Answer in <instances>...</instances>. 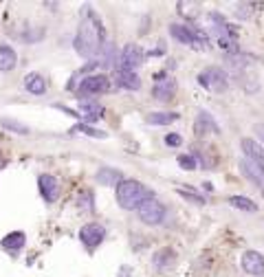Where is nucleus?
<instances>
[{
    "label": "nucleus",
    "mask_w": 264,
    "mask_h": 277,
    "mask_svg": "<svg viewBox=\"0 0 264 277\" xmlns=\"http://www.w3.org/2000/svg\"><path fill=\"white\" fill-rule=\"evenodd\" d=\"M104 27H101L99 18L86 7L84 11V18L79 22V29H77V35H75V51L82 57H93L99 53L101 44H104Z\"/></svg>",
    "instance_id": "nucleus-1"
},
{
    "label": "nucleus",
    "mask_w": 264,
    "mask_h": 277,
    "mask_svg": "<svg viewBox=\"0 0 264 277\" xmlns=\"http://www.w3.org/2000/svg\"><path fill=\"white\" fill-rule=\"evenodd\" d=\"M150 192L145 189L139 180H126L123 178L119 185H117V202H119V207L123 209H139L141 207V202H145L150 198Z\"/></svg>",
    "instance_id": "nucleus-2"
},
{
    "label": "nucleus",
    "mask_w": 264,
    "mask_h": 277,
    "mask_svg": "<svg viewBox=\"0 0 264 277\" xmlns=\"http://www.w3.org/2000/svg\"><path fill=\"white\" fill-rule=\"evenodd\" d=\"M198 84L211 93H223V90H227V86H229V75L218 66H209V68L198 73Z\"/></svg>",
    "instance_id": "nucleus-3"
},
{
    "label": "nucleus",
    "mask_w": 264,
    "mask_h": 277,
    "mask_svg": "<svg viewBox=\"0 0 264 277\" xmlns=\"http://www.w3.org/2000/svg\"><path fill=\"white\" fill-rule=\"evenodd\" d=\"M170 33L172 38H176L181 44H187V47H205L209 44V38L207 33H203L198 27H185V25H172L170 27Z\"/></svg>",
    "instance_id": "nucleus-4"
},
{
    "label": "nucleus",
    "mask_w": 264,
    "mask_h": 277,
    "mask_svg": "<svg viewBox=\"0 0 264 277\" xmlns=\"http://www.w3.org/2000/svg\"><path fill=\"white\" fill-rule=\"evenodd\" d=\"M163 218H165V207L161 205L159 200L148 198L145 202H141V207H139V220H141L143 224L154 227V224L163 222Z\"/></svg>",
    "instance_id": "nucleus-5"
},
{
    "label": "nucleus",
    "mask_w": 264,
    "mask_h": 277,
    "mask_svg": "<svg viewBox=\"0 0 264 277\" xmlns=\"http://www.w3.org/2000/svg\"><path fill=\"white\" fill-rule=\"evenodd\" d=\"M143 64V53L137 44H128L123 47L121 55H119V71H128L135 73V68H139Z\"/></svg>",
    "instance_id": "nucleus-6"
},
{
    "label": "nucleus",
    "mask_w": 264,
    "mask_h": 277,
    "mask_svg": "<svg viewBox=\"0 0 264 277\" xmlns=\"http://www.w3.org/2000/svg\"><path fill=\"white\" fill-rule=\"evenodd\" d=\"M104 238H106V229L101 227V224H97V222H88V224H84V227L79 229V240H82L88 249L99 246L101 242H104Z\"/></svg>",
    "instance_id": "nucleus-7"
},
{
    "label": "nucleus",
    "mask_w": 264,
    "mask_h": 277,
    "mask_svg": "<svg viewBox=\"0 0 264 277\" xmlns=\"http://www.w3.org/2000/svg\"><path fill=\"white\" fill-rule=\"evenodd\" d=\"M240 145H242V152H245V156L249 158V163H253V165L264 174V150H262V145L255 143L253 138H247V136L240 141Z\"/></svg>",
    "instance_id": "nucleus-8"
},
{
    "label": "nucleus",
    "mask_w": 264,
    "mask_h": 277,
    "mask_svg": "<svg viewBox=\"0 0 264 277\" xmlns=\"http://www.w3.org/2000/svg\"><path fill=\"white\" fill-rule=\"evenodd\" d=\"M110 88V79L106 75H88L79 84V93L82 95H99Z\"/></svg>",
    "instance_id": "nucleus-9"
},
{
    "label": "nucleus",
    "mask_w": 264,
    "mask_h": 277,
    "mask_svg": "<svg viewBox=\"0 0 264 277\" xmlns=\"http://www.w3.org/2000/svg\"><path fill=\"white\" fill-rule=\"evenodd\" d=\"M242 268L249 275L260 277V275H264V258L258 251H245L242 253Z\"/></svg>",
    "instance_id": "nucleus-10"
},
{
    "label": "nucleus",
    "mask_w": 264,
    "mask_h": 277,
    "mask_svg": "<svg viewBox=\"0 0 264 277\" xmlns=\"http://www.w3.org/2000/svg\"><path fill=\"white\" fill-rule=\"evenodd\" d=\"M194 130L198 134H220V126L214 121V117L209 112H198L196 121H194Z\"/></svg>",
    "instance_id": "nucleus-11"
},
{
    "label": "nucleus",
    "mask_w": 264,
    "mask_h": 277,
    "mask_svg": "<svg viewBox=\"0 0 264 277\" xmlns=\"http://www.w3.org/2000/svg\"><path fill=\"white\" fill-rule=\"evenodd\" d=\"M38 185H40V194L44 196L47 202H53L57 198V192H60V185H57V178L51 176V174H42L38 178Z\"/></svg>",
    "instance_id": "nucleus-12"
},
{
    "label": "nucleus",
    "mask_w": 264,
    "mask_h": 277,
    "mask_svg": "<svg viewBox=\"0 0 264 277\" xmlns=\"http://www.w3.org/2000/svg\"><path fill=\"white\" fill-rule=\"evenodd\" d=\"M152 97L159 99V101H170L174 97V79H170V77L157 79L154 90H152Z\"/></svg>",
    "instance_id": "nucleus-13"
},
{
    "label": "nucleus",
    "mask_w": 264,
    "mask_h": 277,
    "mask_svg": "<svg viewBox=\"0 0 264 277\" xmlns=\"http://www.w3.org/2000/svg\"><path fill=\"white\" fill-rule=\"evenodd\" d=\"M115 82L119 84L121 88H128V90H139V88H141V79L137 77V73L117 71L115 73Z\"/></svg>",
    "instance_id": "nucleus-14"
},
{
    "label": "nucleus",
    "mask_w": 264,
    "mask_h": 277,
    "mask_svg": "<svg viewBox=\"0 0 264 277\" xmlns=\"http://www.w3.org/2000/svg\"><path fill=\"white\" fill-rule=\"evenodd\" d=\"M79 110H82L84 119L88 121H97L104 117V108H101L99 104H95V101H79Z\"/></svg>",
    "instance_id": "nucleus-15"
},
{
    "label": "nucleus",
    "mask_w": 264,
    "mask_h": 277,
    "mask_svg": "<svg viewBox=\"0 0 264 277\" xmlns=\"http://www.w3.org/2000/svg\"><path fill=\"white\" fill-rule=\"evenodd\" d=\"M16 62H18L16 51L7 44H0V71H11L16 66Z\"/></svg>",
    "instance_id": "nucleus-16"
},
{
    "label": "nucleus",
    "mask_w": 264,
    "mask_h": 277,
    "mask_svg": "<svg viewBox=\"0 0 264 277\" xmlns=\"http://www.w3.org/2000/svg\"><path fill=\"white\" fill-rule=\"evenodd\" d=\"M240 167H242V174H245L249 180H253V185H258L260 189H264V174L258 170V167H255L253 163H249V161H242Z\"/></svg>",
    "instance_id": "nucleus-17"
},
{
    "label": "nucleus",
    "mask_w": 264,
    "mask_h": 277,
    "mask_svg": "<svg viewBox=\"0 0 264 277\" xmlns=\"http://www.w3.org/2000/svg\"><path fill=\"white\" fill-rule=\"evenodd\" d=\"M121 180H123L121 172L110 170V167H101L97 172V183H101V185H119Z\"/></svg>",
    "instance_id": "nucleus-18"
},
{
    "label": "nucleus",
    "mask_w": 264,
    "mask_h": 277,
    "mask_svg": "<svg viewBox=\"0 0 264 277\" xmlns=\"http://www.w3.org/2000/svg\"><path fill=\"white\" fill-rule=\"evenodd\" d=\"M25 86H27V90L33 93V95H44V90H47V82H44V77L38 75V73H31V75H27Z\"/></svg>",
    "instance_id": "nucleus-19"
},
{
    "label": "nucleus",
    "mask_w": 264,
    "mask_h": 277,
    "mask_svg": "<svg viewBox=\"0 0 264 277\" xmlns=\"http://www.w3.org/2000/svg\"><path fill=\"white\" fill-rule=\"evenodd\" d=\"M179 119V114L176 112H150L148 114V123L150 126H170Z\"/></svg>",
    "instance_id": "nucleus-20"
},
{
    "label": "nucleus",
    "mask_w": 264,
    "mask_h": 277,
    "mask_svg": "<svg viewBox=\"0 0 264 277\" xmlns=\"http://www.w3.org/2000/svg\"><path fill=\"white\" fill-rule=\"evenodd\" d=\"M25 240H27V236L22 231H13L3 240V246L5 249H9V251H18V249L25 246Z\"/></svg>",
    "instance_id": "nucleus-21"
},
{
    "label": "nucleus",
    "mask_w": 264,
    "mask_h": 277,
    "mask_svg": "<svg viewBox=\"0 0 264 277\" xmlns=\"http://www.w3.org/2000/svg\"><path fill=\"white\" fill-rule=\"evenodd\" d=\"M229 205L236 209H242V211H251V214L258 211V205L251 198H247V196H229Z\"/></svg>",
    "instance_id": "nucleus-22"
},
{
    "label": "nucleus",
    "mask_w": 264,
    "mask_h": 277,
    "mask_svg": "<svg viewBox=\"0 0 264 277\" xmlns=\"http://www.w3.org/2000/svg\"><path fill=\"white\" fill-rule=\"evenodd\" d=\"M0 126L11 130V132H18V134H29V128L25 126V123L16 121V119H0Z\"/></svg>",
    "instance_id": "nucleus-23"
},
{
    "label": "nucleus",
    "mask_w": 264,
    "mask_h": 277,
    "mask_svg": "<svg viewBox=\"0 0 264 277\" xmlns=\"http://www.w3.org/2000/svg\"><path fill=\"white\" fill-rule=\"evenodd\" d=\"M71 132H84V134H88V136H95V138H106V136H108L106 132H101V130H95V128H91V126H82V123L73 128Z\"/></svg>",
    "instance_id": "nucleus-24"
},
{
    "label": "nucleus",
    "mask_w": 264,
    "mask_h": 277,
    "mask_svg": "<svg viewBox=\"0 0 264 277\" xmlns=\"http://www.w3.org/2000/svg\"><path fill=\"white\" fill-rule=\"evenodd\" d=\"M176 194H179L181 198L194 202V205H205V198H203V196H198V194H194V192H187V189H176Z\"/></svg>",
    "instance_id": "nucleus-25"
},
{
    "label": "nucleus",
    "mask_w": 264,
    "mask_h": 277,
    "mask_svg": "<svg viewBox=\"0 0 264 277\" xmlns=\"http://www.w3.org/2000/svg\"><path fill=\"white\" fill-rule=\"evenodd\" d=\"M172 260H174V251L165 249V251L157 253V258H154V264H157V266H163V264H170Z\"/></svg>",
    "instance_id": "nucleus-26"
},
{
    "label": "nucleus",
    "mask_w": 264,
    "mask_h": 277,
    "mask_svg": "<svg viewBox=\"0 0 264 277\" xmlns=\"http://www.w3.org/2000/svg\"><path fill=\"white\" fill-rule=\"evenodd\" d=\"M179 165L183 167V170H196V167H198L196 158L192 154H181L179 156Z\"/></svg>",
    "instance_id": "nucleus-27"
},
{
    "label": "nucleus",
    "mask_w": 264,
    "mask_h": 277,
    "mask_svg": "<svg viewBox=\"0 0 264 277\" xmlns=\"http://www.w3.org/2000/svg\"><path fill=\"white\" fill-rule=\"evenodd\" d=\"M165 143L170 145V148H179V145L183 143V138H181V134H174V132H172V134L165 136Z\"/></svg>",
    "instance_id": "nucleus-28"
},
{
    "label": "nucleus",
    "mask_w": 264,
    "mask_h": 277,
    "mask_svg": "<svg viewBox=\"0 0 264 277\" xmlns=\"http://www.w3.org/2000/svg\"><path fill=\"white\" fill-rule=\"evenodd\" d=\"M163 53H165V44H163V42H159V47L150 51V55H163Z\"/></svg>",
    "instance_id": "nucleus-29"
},
{
    "label": "nucleus",
    "mask_w": 264,
    "mask_h": 277,
    "mask_svg": "<svg viewBox=\"0 0 264 277\" xmlns=\"http://www.w3.org/2000/svg\"><path fill=\"white\" fill-rule=\"evenodd\" d=\"M253 130H255V132H258V136L262 138V141H264V123H258V126H255Z\"/></svg>",
    "instance_id": "nucleus-30"
},
{
    "label": "nucleus",
    "mask_w": 264,
    "mask_h": 277,
    "mask_svg": "<svg viewBox=\"0 0 264 277\" xmlns=\"http://www.w3.org/2000/svg\"><path fill=\"white\" fill-rule=\"evenodd\" d=\"M203 187H205V189H207V192H214V185H211V183H205Z\"/></svg>",
    "instance_id": "nucleus-31"
}]
</instances>
